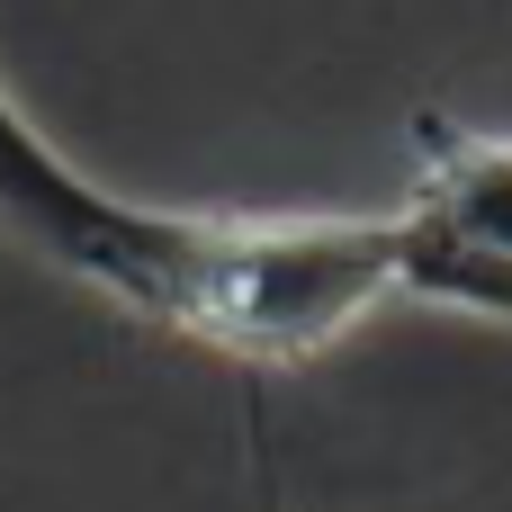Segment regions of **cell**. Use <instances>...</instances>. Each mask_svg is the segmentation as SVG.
Listing matches in <instances>:
<instances>
[{
  "label": "cell",
  "mask_w": 512,
  "mask_h": 512,
  "mask_svg": "<svg viewBox=\"0 0 512 512\" xmlns=\"http://www.w3.org/2000/svg\"><path fill=\"white\" fill-rule=\"evenodd\" d=\"M0 234L117 306L270 387L351 342L396 297L387 207H162L90 180L0 81Z\"/></svg>",
  "instance_id": "obj_1"
},
{
  "label": "cell",
  "mask_w": 512,
  "mask_h": 512,
  "mask_svg": "<svg viewBox=\"0 0 512 512\" xmlns=\"http://www.w3.org/2000/svg\"><path fill=\"white\" fill-rule=\"evenodd\" d=\"M396 297L512 324V126L414 108V171L387 198Z\"/></svg>",
  "instance_id": "obj_2"
}]
</instances>
